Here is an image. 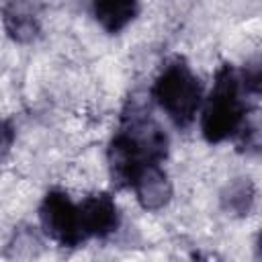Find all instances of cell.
Here are the masks:
<instances>
[{
    "label": "cell",
    "instance_id": "1",
    "mask_svg": "<svg viewBox=\"0 0 262 262\" xmlns=\"http://www.w3.org/2000/svg\"><path fill=\"white\" fill-rule=\"evenodd\" d=\"M246 117V102L239 94V80L229 66L221 68L215 86L205 102L201 131L209 143H219L239 131Z\"/></svg>",
    "mask_w": 262,
    "mask_h": 262
},
{
    "label": "cell",
    "instance_id": "2",
    "mask_svg": "<svg viewBox=\"0 0 262 262\" xmlns=\"http://www.w3.org/2000/svg\"><path fill=\"white\" fill-rule=\"evenodd\" d=\"M151 94L168 113V117L180 127L190 125L201 106L199 78L188 70L184 61L168 63L158 76Z\"/></svg>",
    "mask_w": 262,
    "mask_h": 262
},
{
    "label": "cell",
    "instance_id": "3",
    "mask_svg": "<svg viewBox=\"0 0 262 262\" xmlns=\"http://www.w3.org/2000/svg\"><path fill=\"white\" fill-rule=\"evenodd\" d=\"M39 219L45 233L61 246H78L86 239L80 221V209L61 190H51L45 194L39 209Z\"/></svg>",
    "mask_w": 262,
    "mask_h": 262
},
{
    "label": "cell",
    "instance_id": "4",
    "mask_svg": "<svg viewBox=\"0 0 262 262\" xmlns=\"http://www.w3.org/2000/svg\"><path fill=\"white\" fill-rule=\"evenodd\" d=\"M78 209H80V221H82V229H84L86 237H90V235L106 237L108 233H113L119 227L117 205L104 192L84 199L82 205H78Z\"/></svg>",
    "mask_w": 262,
    "mask_h": 262
},
{
    "label": "cell",
    "instance_id": "5",
    "mask_svg": "<svg viewBox=\"0 0 262 262\" xmlns=\"http://www.w3.org/2000/svg\"><path fill=\"white\" fill-rule=\"evenodd\" d=\"M131 186L135 188L139 205L147 211H158V209L166 207L172 196V184H170L166 172L156 162L145 164L137 172Z\"/></svg>",
    "mask_w": 262,
    "mask_h": 262
},
{
    "label": "cell",
    "instance_id": "6",
    "mask_svg": "<svg viewBox=\"0 0 262 262\" xmlns=\"http://www.w3.org/2000/svg\"><path fill=\"white\" fill-rule=\"evenodd\" d=\"M94 16L108 33H119L137 14V0H92Z\"/></svg>",
    "mask_w": 262,
    "mask_h": 262
},
{
    "label": "cell",
    "instance_id": "7",
    "mask_svg": "<svg viewBox=\"0 0 262 262\" xmlns=\"http://www.w3.org/2000/svg\"><path fill=\"white\" fill-rule=\"evenodd\" d=\"M4 25L12 39L16 41H31L39 31V20L29 2L12 0L4 12Z\"/></svg>",
    "mask_w": 262,
    "mask_h": 262
},
{
    "label": "cell",
    "instance_id": "8",
    "mask_svg": "<svg viewBox=\"0 0 262 262\" xmlns=\"http://www.w3.org/2000/svg\"><path fill=\"white\" fill-rule=\"evenodd\" d=\"M252 196H254V190L248 180L233 184L229 188V209H233L237 213H248L250 205H252Z\"/></svg>",
    "mask_w": 262,
    "mask_h": 262
},
{
    "label": "cell",
    "instance_id": "9",
    "mask_svg": "<svg viewBox=\"0 0 262 262\" xmlns=\"http://www.w3.org/2000/svg\"><path fill=\"white\" fill-rule=\"evenodd\" d=\"M12 139H14L12 127H10L6 121H0V160L8 154V149H10V145H12Z\"/></svg>",
    "mask_w": 262,
    "mask_h": 262
}]
</instances>
